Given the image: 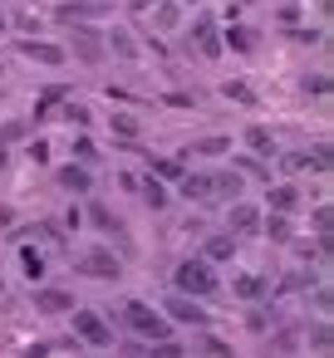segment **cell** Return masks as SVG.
Returning a JSON list of instances; mask_svg holds the SVG:
<instances>
[{
	"mask_svg": "<svg viewBox=\"0 0 334 358\" xmlns=\"http://www.w3.org/2000/svg\"><path fill=\"white\" fill-rule=\"evenodd\" d=\"M172 280H177V289H182V294H192V299H207V294H216V289H221L216 265H211V260H202V255H187V260L172 270Z\"/></svg>",
	"mask_w": 334,
	"mask_h": 358,
	"instance_id": "6da1fadb",
	"label": "cell"
},
{
	"mask_svg": "<svg viewBox=\"0 0 334 358\" xmlns=\"http://www.w3.org/2000/svg\"><path fill=\"white\" fill-rule=\"evenodd\" d=\"M123 324H128V329H133L138 338H153V343L172 338V319H167L162 309L143 304V299H128V304H123Z\"/></svg>",
	"mask_w": 334,
	"mask_h": 358,
	"instance_id": "7a4b0ae2",
	"label": "cell"
},
{
	"mask_svg": "<svg viewBox=\"0 0 334 358\" xmlns=\"http://www.w3.org/2000/svg\"><path fill=\"white\" fill-rule=\"evenodd\" d=\"M162 314L172 319V324H187V329H211V309L202 304V299H192V294H167L162 299Z\"/></svg>",
	"mask_w": 334,
	"mask_h": 358,
	"instance_id": "3957f363",
	"label": "cell"
},
{
	"mask_svg": "<svg viewBox=\"0 0 334 358\" xmlns=\"http://www.w3.org/2000/svg\"><path fill=\"white\" fill-rule=\"evenodd\" d=\"M74 270L89 275V280H118V275H123V260H118L109 245H94V250H84V255L74 260Z\"/></svg>",
	"mask_w": 334,
	"mask_h": 358,
	"instance_id": "277c9868",
	"label": "cell"
},
{
	"mask_svg": "<svg viewBox=\"0 0 334 358\" xmlns=\"http://www.w3.org/2000/svg\"><path fill=\"white\" fill-rule=\"evenodd\" d=\"M74 314V334L89 343V348H113V324L94 309H69Z\"/></svg>",
	"mask_w": 334,
	"mask_h": 358,
	"instance_id": "5b68a950",
	"label": "cell"
},
{
	"mask_svg": "<svg viewBox=\"0 0 334 358\" xmlns=\"http://www.w3.org/2000/svg\"><path fill=\"white\" fill-rule=\"evenodd\" d=\"M64 55H74L79 64H104V35L99 30H89V25H69V50Z\"/></svg>",
	"mask_w": 334,
	"mask_h": 358,
	"instance_id": "8992f818",
	"label": "cell"
},
{
	"mask_svg": "<svg viewBox=\"0 0 334 358\" xmlns=\"http://www.w3.org/2000/svg\"><path fill=\"white\" fill-rule=\"evenodd\" d=\"M20 55H25V59H35V64H45V69L69 64L64 45H55V40H35V35H20Z\"/></svg>",
	"mask_w": 334,
	"mask_h": 358,
	"instance_id": "52a82bcc",
	"label": "cell"
},
{
	"mask_svg": "<svg viewBox=\"0 0 334 358\" xmlns=\"http://www.w3.org/2000/svg\"><path fill=\"white\" fill-rule=\"evenodd\" d=\"M192 45H197L202 59H221V30H216L211 15H197L192 20Z\"/></svg>",
	"mask_w": 334,
	"mask_h": 358,
	"instance_id": "ba28073f",
	"label": "cell"
},
{
	"mask_svg": "<svg viewBox=\"0 0 334 358\" xmlns=\"http://www.w3.org/2000/svg\"><path fill=\"white\" fill-rule=\"evenodd\" d=\"M260 216H265L260 206H251V201L236 196V201H231V216H226V231H231V236H256V231H260Z\"/></svg>",
	"mask_w": 334,
	"mask_h": 358,
	"instance_id": "9c48e42d",
	"label": "cell"
},
{
	"mask_svg": "<svg viewBox=\"0 0 334 358\" xmlns=\"http://www.w3.org/2000/svg\"><path fill=\"white\" fill-rule=\"evenodd\" d=\"M55 177H60V187L74 192V196H89V192H94V172H89V162H64Z\"/></svg>",
	"mask_w": 334,
	"mask_h": 358,
	"instance_id": "30bf717a",
	"label": "cell"
},
{
	"mask_svg": "<svg viewBox=\"0 0 334 358\" xmlns=\"http://www.w3.org/2000/svg\"><path fill=\"white\" fill-rule=\"evenodd\" d=\"M104 50H109L118 64H138V40H133L128 30H109V35H104Z\"/></svg>",
	"mask_w": 334,
	"mask_h": 358,
	"instance_id": "8fae6325",
	"label": "cell"
},
{
	"mask_svg": "<svg viewBox=\"0 0 334 358\" xmlns=\"http://www.w3.org/2000/svg\"><path fill=\"white\" fill-rule=\"evenodd\" d=\"M35 309H40V314H69V309H74V294L45 285V289H35Z\"/></svg>",
	"mask_w": 334,
	"mask_h": 358,
	"instance_id": "7c38bea8",
	"label": "cell"
},
{
	"mask_svg": "<svg viewBox=\"0 0 334 358\" xmlns=\"http://www.w3.org/2000/svg\"><path fill=\"white\" fill-rule=\"evenodd\" d=\"M241 187H246V177H236V172H211V201H236Z\"/></svg>",
	"mask_w": 334,
	"mask_h": 358,
	"instance_id": "4fadbf2b",
	"label": "cell"
},
{
	"mask_svg": "<svg viewBox=\"0 0 334 358\" xmlns=\"http://www.w3.org/2000/svg\"><path fill=\"white\" fill-rule=\"evenodd\" d=\"M231 255H236V236H231V231H216V236H207V245H202V260H211V265H216V260H231Z\"/></svg>",
	"mask_w": 334,
	"mask_h": 358,
	"instance_id": "5bb4252c",
	"label": "cell"
},
{
	"mask_svg": "<svg viewBox=\"0 0 334 358\" xmlns=\"http://www.w3.org/2000/svg\"><path fill=\"white\" fill-rule=\"evenodd\" d=\"M55 113H60L64 123H74V128H89V123H94V113H89V103H79L74 94H69V99H64V103H60Z\"/></svg>",
	"mask_w": 334,
	"mask_h": 358,
	"instance_id": "9a60e30c",
	"label": "cell"
},
{
	"mask_svg": "<svg viewBox=\"0 0 334 358\" xmlns=\"http://www.w3.org/2000/svg\"><path fill=\"white\" fill-rule=\"evenodd\" d=\"M246 148H251L256 157H275V133L256 123V128H246Z\"/></svg>",
	"mask_w": 334,
	"mask_h": 358,
	"instance_id": "2e32d148",
	"label": "cell"
},
{
	"mask_svg": "<svg viewBox=\"0 0 334 358\" xmlns=\"http://www.w3.org/2000/svg\"><path fill=\"white\" fill-rule=\"evenodd\" d=\"M177 187H182V196H187V201H211V172H207V177L187 172V177H182Z\"/></svg>",
	"mask_w": 334,
	"mask_h": 358,
	"instance_id": "e0dca14e",
	"label": "cell"
},
{
	"mask_svg": "<svg viewBox=\"0 0 334 358\" xmlns=\"http://www.w3.org/2000/svg\"><path fill=\"white\" fill-rule=\"evenodd\" d=\"M265 206L285 216V211H295V206H300V192H295L290 182H280V187H270V196H265Z\"/></svg>",
	"mask_w": 334,
	"mask_h": 358,
	"instance_id": "ac0fdd59",
	"label": "cell"
},
{
	"mask_svg": "<svg viewBox=\"0 0 334 358\" xmlns=\"http://www.w3.org/2000/svg\"><path fill=\"white\" fill-rule=\"evenodd\" d=\"M177 25H182V6H177V0L153 6V30H177Z\"/></svg>",
	"mask_w": 334,
	"mask_h": 358,
	"instance_id": "d6986e66",
	"label": "cell"
},
{
	"mask_svg": "<svg viewBox=\"0 0 334 358\" xmlns=\"http://www.w3.org/2000/svg\"><path fill=\"white\" fill-rule=\"evenodd\" d=\"M109 128H113V138H118V143H138V133H143V123H138L133 113H113V118H109Z\"/></svg>",
	"mask_w": 334,
	"mask_h": 358,
	"instance_id": "ffe728a7",
	"label": "cell"
},
{
	"mask_svg": "<svg viewBox=\"0 0 334 358\" xmlns=\"http://www.w3.org/2000/svg\"><path fill=\"white\" fill-rule=\"evenodd\" d=\"M231 289H236V294H241V299H251V304H256V299H265V294H270V285H265V280H260V275H236V285H231Z\"/></svg>",
	"mask_w": 334,
	"mask_h": 358,
	"instance_id": "44dd1931",
	"label": "cell"
},
{
	"mask_svg": "<svg viewBox=\"0 0 334 358\" xmlns=\"http://www.w3.org/2000/svg\"><path fill=\"white\" fill-rule=\"evenodd\" d=\"M221 152H231V138H221V133H211V138H197V143H192V157H221Z\"/></svg>",
	"mask_w": 334,
	"mask_h": 358,
	"instance_id": "7402d4cb",
	"label": "cell"
},
{
	"mask_svg": "<svg viewBox=\"0 0 334 358\" xmlns=\"http://www.w3.org/2000/svg\"><path fill=\"white\" fill-rule=\"evenodd\" d=\"M148 172H153L158 182H182V177H187V167H182L177 157H153V167H148Z\"/></svg>",
	"mask_w": 334,
	"mask_h": 358,
	"instance_id": "603a6c76",
	"label": "cell"
},
{
	"mask_svg": "<svg viewBox=\"0 0 334 358\" xmlns=\"http://www.w3.org/2000/svg\"><path fill=\"white\" fill-rule=\"evenodd\" d=\"M226 45H231L236 55H251V50H256V30H251V25H231V30H226Z\"/></svg>",
	"mask_w": 334,
	"mask_h": 358,
	"instance_id": "cb8c5ba5",
	"label": "cell"
},
{
	"mask_svg": "<svg viewBox=\"0 0 334 358\" xmlns=\"http://www.w3.org/2000/svg\"><path fill=\"white\" fill-rule=\"evenodd\" d=\"M221 94H226L231 103H256V89H251L246 79H226V84H221Z\"/></svg>",
	"mask_w": 334,
	"mask_h": 358,
	"instance_id": "d4e9b609",
	"label": "cell"
},
{
	"mask_svg": "<svg viewBox=\"0 0 334 358\" xmlns=\"http://www.w3.org/2000/svg\"><path fill=\"white\" fill-rule=\"evenodd\" d=\"M143 201H148L153 211H162V206H167V187H162L153 172H148V182H143Z\"/></svg>",
	"mask_w": 334,
	"mask_h": 358,
	"instance_id": "484cf974",
	"label": "cell"
},
{
	"mask_svg": "<svg viewBox=\"0 0 334 358\" xmlns=\"http://www.w3.org/2000/svg\"><path fill=\"white\" fill-rule=\"evenodd\" d=\"M89 221H94L99 231H118V216H113L104 201H94V206H89Z\"/></svg>",
	"mask_w": 334,
	"mask_h": 358,
	"instance_id": "4316f807",
	"label": "cell"
},
{
	"mask_svg": "<svg viewBox=\"0 0 334 358\" xmlns=\"http://www.w3.org/2000/svg\"><path fill=\"white\" fill-rule=\"evenodd\" d=\"M260 231H265V236H270V241H290V221H285V216H280V211H275V216H270V221H260Z\"/></svg>",
	"mask_w": 334,
	"mask_h": 358,
	"instance_id": "83f0119b",
	"label": "cell"
},
{
	"mask_svg": "<svg viewBox=\"0 0 334 358\" xmlns=\"http://www.w3.org/2000/svg\"><path fill=\"white\" fill-rule=\"evenodd\" d=\"M20 265H25V275H30V280H40V275H45V255H40L35 245H30V250H20Z\"/></svg>",
	"mask_w": 334,
	"mask_h": 358,
	"instance_id": "f1b7e54d",
	"label": "cell"
},
{
	"mask_svg": "<svg viewBox=\"0 0 334 358\" xmlns=\"http://www.w3.org/2000/svg\"><path fill=\"white\" fill-rule=\"evenodd\" d=\"M25 128H30V123H20V118H15V123H6V128H0V143H20V138H25Z\"/></svg>",
	"mask_w": 334,
	"mask_h": 358,
	"instance_id": "f546056e",
	"label": "cell"
},
{
	"mask_svg": "<svg viewBox=\"0 0 334 358\" xmlns=\"http://www.w3.org/2000/svg\"><path fill=\"white\" fill-rule=\"evenodd\" d=\"M309 343H314L319 353H329V324H314V329H309Z\"/></svg>",
	"mask_w": 334,
	"mask_h": 358,
	"instance_id": "4dcf8cb0",
	"label": "cell"
},
{
	"mask_svg": "<svg viewBox=\"0 0 334 358\" xmlns=\"http://www.w3.org/2000/svg\"><path fill=\"white\" fill-rule=\"evenodd\" d=\"M280 25L295 30V25H300V6H280Z\"/></svg>",
	"mask_w": 334,
	"mask_h": 358,
	"instance_id": "1f68e13d",
	"label": "cell"
},
{
	"mask_svg": "<svg viewBox=\"0 0 334 358\" xmlns=\"http://www.w3.org/2000/svg\"><path fill=\"white\" fill-rule=\"evenodd\" d=\"M305 94H319V99H324V94H329V79H324V74H314V79H305Z\"/></svg>",
	"mask_w": 334,
	"mask_h": 358,
	"instance_id": "d6a6232c",
	"label": "cell"
},
{
	"mask_svg": "<svg viewBox=\"0 0 334 358\" xmlns=\"http://www.w3.org/2000/svg\"><path fill=\"white\" fill-rule=\"evenodd\" d=\"M231 172H251V177H256V172H265V167H260L256 157H236V162H231Z\"/></svg>",
	"mask_w": 334,
	"mask_h": 358,
	"instance_id": "836d02e7",
	"label": "cell"
},
{
	"mask_svg": "<svg viewBox=\"0 0 334 358\" xmlns=\"http://www.w3.org/2000/svg\"><path fill=\"white\" fill-rule=\"evenodd\" d=\"M74 152H79V162H94V157H99V152H94V143H89V138H79V143H74Z\"/></svg>",
	"mask_w": 334,
	"mask_h": 358,
	"instance_id": "e575fe53",
	"label": "cell"
},
{
	"mask_svg": "<svg viewBox=\"0 0 334 358\" xmlns=\"http://www.w3.org/2000/svg\"><path fill=\"white\" fill-rule=\"evenodd\" d=\"M329 216H334L329 206H319V211H314V231H319V236H329Z\"/></svg>",
	"mask_w": 334,
	"mask_h": 358,
	"instance_id": "d590c367",
	"label": "cell"
},
{
	"mask_svg": "<svg viewBox=\"0 0 334 358\" xmlns=\"http://www.w3.org/2000/svg\"><path fill=\"white\" fill-rule=\"evenodd\" d=\"M148 358H182V348H177L172 338H162V348H158V353H148Z\"/></svg>",
	"mask_w": 334,
	"mask_h": 358,
	"instance_id": "8d00e7d4",
	"label": "cell"
},
{
	"mask_svg": "<svg viewBox=\"0 0 334 358\" xmlns=\"http://www.w3.org/2000/svg\"><path fill=\"white\" fill-rule=\"evenodd\" d=\"M123 6H128L133 15H143V10H153V6H158V0H123Z\"/></svg>",
	"mask_w": 334,
	"mask_h": 358,
	"instance_id": "74e56055",
	"label": "cell"
},
{
	"mask_svg": "<svg viewBox=\"0 0 334 358\" xmlns=\"http://www.w3.org/2000/svg\"><path fill=\"white\" fill-rule=\"evenodd\" d=\"M0 226H11V206H0Z\"/></svg>",
	"mask_w": 334,
	"mask_h": 358,
	"instance_id": "f35d334b",
	"label": "cell"
},
{
	"mask_svg": "<svg viewBox=\"0 0 334 358\" xmlns=\"http://www.w3.org/2000/svg\"><path fill=\"white\" fill-rule=\"evenodd\" d=\"M6 25H11V20H6V10H0V35H6Z\"/></svg>",
	"mask_w": 334,
	"mask_h": 358,
	"instance_id": "ab89813d",
	"label": "cell"
},
{
	"mask_svg": "<svg viewBox=\"0 0 334 358\" xmlns=\"http://www.w3.org/2000/svg\"><path fill=\"white\" fill-rule=\"evenodd\" d=\"M0 289H6V275H0Z\"/></svg>",
	"mask_w": 334,
	"mask_h": 358,
	"instance_id": "60d3db41",
	"label": "cell"
},
{
	"mask_svg": "<svg viewBox=\"0 0 334 358\" xmlns=\"http://www.w3.org/2000/svg\"><path fill=\"white\" fill-rule=\"evenodd\" d=\"M0 74H6V64H0Z\"/></svg>",
	"mask_w": 334,
	"mask_h": 358,
	"instance_id": "b9f144b4",
	"label": "cell"
}]
</instances>
